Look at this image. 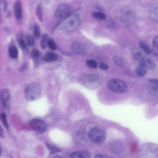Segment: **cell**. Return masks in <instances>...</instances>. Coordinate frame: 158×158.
Masks as SVG:
<instances>
[{
    "label": "cell",
    "mask_w": 158,
    "mask_h": 158,
    "mask_svg": "<svg viewBox=\"0 0 158 158\" xmlns=\"http://www.w3.org/2000/svg\"><path fill=\"white\" fill-rule=\"evenodd\" d=\"M81 23L80 16L77 14H72L58 23L55 27L64 31H70L78 27Z\"/></svg>",
    "instance_id": "1"
},
{
    "label": "cell",
    "mask_w": 158,
    "mask_h": 158,
    "mask_svg": "<svg viewBox=\"0 0 158 158\" xmlns=\"http://www.w3.org/2000/svg\"><path fill=\"white\" fill-rule=\"evenodd\" d=\"M42 89L40 86L36 83L28 85L24 91V95L26 99L29 102L35 101L40 97Z\"/></svg>",
    "instance_id": "2"
},
{
    "label": "cell",
    "mask_w": 158,
    "mask_h": 158,
    "mask_svg": "<svg viewBox=\"0 0 158 158\" xmlns=\"http://www.w3.org/2000/svg\"><path fill=\"white\" fill-rule=\"evenodd\" d=\"M108 89L111 91L116 93H123L127 89V86L124 81L118 79L110 80L107 85Z\"/></svg>",
    "instance_id": "3"
},
{
    "label": "cell",
    "mask_w": 158,
    "mask_h": 158,
    "mask_svg": "<svg viewBox=\"0 0 158 158\" xmlns=\"http://www.w3.org/2000/svg\"><path fill=\"white\" fill-rule=\"evenodd\" d=\"M89 139L93 142L100 143L103 142L106 138V133L101 128L95 127L89 130L88 133Z\"/></svg>",
    "instance_id": "4"
},
{
    "label": "cell",
    "mask_w": 158,
    "mask_h": 158,
    "mask_svg": "<svg viewBox=\"0 0 158 158\" xmlns=\"http://www.w3.org/2000/svg\"><path fill=\"white\" fill-rule=\"evenodd\" d=\"M71 9L67 4L62 3L59 5L54 13L55 17L58 19H64L70 14Z\"/></svg>",
    "instance_id": "5"
},
{
    "label": "cell",
    "mask_w": 158,
    "mask_h": 158,
    "mask_svg": "<svg viewBox=\"0 0 158 158\" xmlns=\"http://www.w3.org/2000/svg\"><path fill=\"white\" fill-rule=\"evenodd\" d=\"M29 124L34 131L39 133H42L46 129L45 123L42 120L39 119H33L29 122Z\"/></svg>",
    "instance_id": "6"
},
{
    "label": "cell",
    "mask_w": 158,
    "mask_h": 158,
    "mask_svg": "<svg viewBox=\"0 0 158 158\" xmlns=\"http://www.w3.org/2000/svg\"><path fill=\"white\" fill-rule=\"evenodd\" d=\"M137 16L135 13L130 10L126 12L122 17L123 23L126 26H128L132 24L136 20Z\"/></svg>",
    "instance_id": "7"
},
{
    "label": "cell",
    "mask_w": 158,
    "mask_h": 158,
    "mask_svg": "<svg viewBox=\"0 0 158 158\" xmlns=\"http://www.w3.org/2000/svg\"><path fill=\"white\" fill-rule=\"evenodd\" d=\"M100 80L99 76L96 74H90L82 77L79 79L80 83L87 84L98 82Z\"/></svg>",
    "instance_id": "8"
},
{
    "label": "cell",
    "mask_w": 158,
    "mask_h": 158,
    "mask_svg": "<svg viewBox=\"0 0 158 158\" xmlns=\"http://www.w3.org/2000/svg\"><path fill=\"white\" fill-rule=\"evenodd\" d=\"M14 11L16 19L19 21L23 17L22 4L20 0H16L14 5Z\"/></svg>",
    "instance_id": "9"
},
{
    "label": "cell",
    "mask_w": 158,
    "mask_h": 158,
    "mask_svg": "<svg viewBox=\"0 0 158 158\" xmlns=\"http://www.w3.org/2000/svg\"><path fill=\"white\" fill-rule=\"evenodd\" d=\"M10 97V92L8 89H4L2 90L0 94L1 103L3 106L5 108L7 107Z\"/></svg>",
    "instance_id": "10"
},
{
    "label": "cell",
    "mask_w": 158,
    "mask_h": 158,
    "mask_svg": "<svg viewBox=\"0 0 158 158\" xmlns=\"http://www.w3.org/2000/svg\"><path fill=\"white\" fill-rule=\"evenodd\" d=\"M109 146L112 151L117 153H121L123 148L122 143L117 140H113L110 142Z\"/></svg>",
    "instance_id": "11"
},
{
    "label": "cell",
    "mask_w": 158,
    "mask_h": 158,
    "mask_svg": "<svg viewBox=\"0 0 158 158\" xmlns=\"http://www.w3.org/2000/svg\"><path fill=\"white\" fill-rule=\"evenodd\" d=\"M71 48L72 50L75 52L80 55H84L86 53L85 48L82 44L78 42L73 43Z\"/></svg>",
    "instance_id": "12"
},
{
    "label": "cell",
    "mask_w": 158,
    "mask_h": 158,
    "mask_svg": "<svg viewBox=\"0 0 158 158\" xmlns=\"http://www.w3.org/2000/svg\"><path fill=\"white\" fill-rule=\"evenodd\" d=\"M58 58V55L53 52L47 53L42 58V60L45 62H52L56 61Z\"/></svg>",
    "instance_id": "13"
},
{
    "label": "cell",
    "mask_w": 158,
    "mask_h": 158,
    "mask_svg": "<svg viewBox=\"0 0 158 158\" xmlns=\"http://www.w3.org/2000/svg\"><path fill=\"white\" fill-rule=\"evenodd\" d=\"M89 153L86 151L74 152L71 153L69 157L72 158H87L89 157Z\"/></svg>",
    "instance_id": "14"
},
{
    "label": "cell",
    "mask_w": 158,
    "mask_h": 158,
    "mask_svg": "<svg viewBox=\"0 0 158 158\" xmlns=\"http://www.w3.org/2000/svg\"><path fill=\"white\" fill-rule=\"evenodd\" d=\"M146 67L139 64L135 69V73L138 76L142 77L144 76L147 73L148 70Z\"/></svg>",
    "instance_id": "15"
},
{
    "label": "cell",
    "mask_w": 158,
    "mask_h": 158,
    "mask_svg": "<svg viewBox=\"0 0 158 158\" xmlns=\"http://www.w3.org/2000/svg\"><path fill=\"white\" fill-rule=\"evenodd\" d=\"M113 60L114 63L119 67H124L126 65V62L125 60L121 56H114L113 58Z\"/></svg>",
    "instance_id": "16"
},
{
    "label": "cell",
    "mask_w": 158,
    "mask_h": 158,
    "mask_svg": "<svg viewBox=\"0 0 158 158\" xmlns=\"http://www.w3.org/2000/svg\"><path fill=\"white\" fill-rule=\"evenodd\" d=\"M140 48L146 53L150 54L152 53V50L145 42L140 41L139 43Z\"/></svg>",
    "instance_id": "17"
},
{
    "label": "cell",
    "mask_w": 158,
    "mask_h": 158,
    "mask_svg": "<svg viewBox=\"0 0 158 158\" xmlns=\"http://www.w3.org/2000/svg\"><path fill=\"white\" fill-rule=\"evenodd\" d=\"M148 92L152 96L158 98V85H152L149 86Z\"/></svg>",
    "instance_id": "18"
},
{
    "label": "cell",
    "mask_w": 158,
    "mask_h": 158,
    "mask_svg": "<svg viewBox=\"0 0 158 158\" xmlns=\"http://www.w3.org/2000/svg\"><path fill=\"white\" fill-rule=\"evenodd\" d=\"M9 53L11 58H16L18 55V51L17 47L14 46H10L9 49Z\"/></svg>",
    "instance_id": "19"
},
{
    "label": "cell",
    "mask_w": 158,
    "mask_h": 158,
    "mask_svg": "<svg viewBox=\"0 0 158 158\" xmlns=\"http://www.w3.org/2000/svg\"><path fill=\"white\" fill-rule=\"evenodd\" d=\"M49 38L47 34H44L42 35L40 42V45L42 49H44L46 48L47 45H48V42Z\"/></svg>",
    "instance_id": "20"
},
{
    "label": "cell",
    "mask_w": 158,
    "mask_h": 158,
    "mask_svg": "<svg viewBox=\"0 0 158 158\" xmlns=\"http://www.w3.org/2000/svg\"><path fill=\"white\" fill-rule=\"evenodd\" d=\"M36 14L38 19L41 22L43 21L42 5L41 3L38 4L36 8Z\"/></svg>",
    "instance_id": "21"
},
{
    "label": "cell",
    "mask_w": 158,
    "mask_h": 158,
    "mask_svg": "<svg viewBox=\"0 0 158 158\" xmlns=\"http://www.w3.org/2000/svg\"><path fill=\"white\" fill-rule=\"evenodd\" d=\"M45 145L47 148L50 151V153L51 154H53L62 151L59 148L47 143H46Z\"/></svg>",
    "instance_id": "22"
},
{
    "label": "cell",
    "mask_w": 158,
    "mask_h": 158,
    "mask_svg": "<svg viewBox=\"0 0 158 158\" xmlns=\"http://www.w3.org/2000/svg\"><path fill=\"white\" fill-rule=\"evenodd\" d=\"M92 17L94 19L99 20L105 19L106 15L103 13L100 12H95L92 14Z\"/></svg>",
    "instance_id": "23"
},
{
    "label": "cell",
    "mask_w": 158,
    "mask_h": 158,
    "mask_svg": "<svg viewBox=\"0 0 158 158\" xmlns=\"http://www.w3.org/2000/svg\"><path fill=\"white\" fill-rule=\"evenodd\" d=\"M150 16L152 19L158 22V7L155 8L151 11Z\"/></svg>",
    "instance_id": "24"
},
{
    "label": "cell",
    "mask_w": 158,
    "mask_h": 158,
    "mask_svg": "<svg viewBox=\"0 0 158 158\" xmlns=\"http://www.w3.org/2000/svg\"><path fill=\"white\" fill-rule=\"evenodd\" d=\"M1 120L4 127L7 129H9V125L7 120V117L6 114L2 112L0 116Z\"/></svg>",
    "instance_id": "25"
},
{
    "label": "cell",
    "mask_w": 158,
    "mask_h": 158,
    "mask_svg": "<svg viewBox=\"0 0 158 158\" xmlns=\"http://www.w3.org/2000/svg\"><path fill=\"white\" fill-rule=\"evenodd\" d=\"M86 64L88 67L92 69H96L98 66L97 62L93 60L90 59L87 60Z\"/></svg>",
    "instance_id": "26"
},
{
    "label": "cell",
    "mask_w": 158,
    "mask_h": 158,
    "mask_svg": "<svg viewBox=\"0 0 158 158\" xmlns=\"http://www.w3.org/2000/svg\"><path fill=\"white\" fill-rule=\"evenodd\" d=\"M34 35L37 38H39L41 35V31L39 26L35 24L33 27Z\"/></svg>",
    "instance_id": "27"
},
{
    "label": "cell",
    "mask_w": 158,
    "mask_h": 158,
    "mask_svg": "<svg viewBox=\"0 0 158 158\" xmlns=\"http://www.w3.org/2000/svg\"><path fill=\"white\" fill-rule=\"evenodd\" d=\"M27 45L29 47L33 46L34 44V40L33 37L31 35H28L26 37Z\"/></svg>",
    "instance_id": "28"
},
{
    "label": "cell",
    "mask_w": 158,
    "mask_h": 158,
    "mask_svg": "<svg viewBox=\"0 0 158 158\" xmlns=\"http://www.w3.org/2000/svg\"><path fill=\"white\" fill-rule=\"evenodd\" d=\"M48 45L49 48L52 50H55L57 48L56 44L54 41L50 38H49L48 40Z\"/></svg>",
    "instance_id": "29"
},
{
    "label": "cell",
    "mask_w": 158,
    "mask_h": 158,
    "mask_svg": "<svg viewBox=\"0 0 158 158\" xmlns=\"http://www.w3.org/2000/svg\"><path fill=\"white\" fill-rule=\"evenodd\" d=\"M18 44L20 47L23 49H25L27 48V44L24 40L21 38L19 39L18 41Z\"/></svg>",
    "instance_id": "30"
},
{
    "label": "cell",
    "mask_w": 158,
    "mask_h": 158,
    "mask_svg": "<svg viewBox=\"0 0 158 158\" xmlns=\"http://www.w3.org/2000/svg\"><path fill=\"white\" fill-rule=\"evenodd\" d=\"M39 52L37 49H33L31 52V55L32 57L34 58H38L39 56Z\"/></svg>",
    "instance_id": "31"
},
{
    "label": "cell",
    "mask_w": 158,
    "mask_h": 158,
    "mask_svg": "<svg viewBox=\"0 0 158 158\" xmlns=\"http://www.w3.org/2000/svg\"><path fill=\"white\" fill-rule=\"evenodd\" d=\"M98 67L100 69L104 70H107L109 68L108 65L103 62L100 63L98 65Z\"/></svg>",
    "instance_id": "32"
},
{
    "label": "cell",
    "mask_w": 158,
    "mask_h": 158,
    "mask_svg": "<svg viewBox=\"0 0 158 158\" xmlns=\"http://www.w3.org/2000/svg\"><path fill=\"white\" fill-rule=\"evenodd\" d=\"M152 43L153 46L158 49V35L155 37L153 38Z\"/></svg>",
    "instance_id": "33"
},
{
    "label": "cell",
    "mask_w": 158,
    "mask_h": 158,
    "mask_svg": "<svg viewBox=\"0 0 158 158\" xmlns=\"http://www.w3.org/2000/svg\"><path fill=\"white\" fill-rule=\"evenodd\" d=\"M148 81L152 85H158V79L156 78H150L148 80Z\"/></svg>",
    "instance_id": "34"
},
{
    "label": "cell",
    "mask_w": 158,
    "mask_h": 158,
    "mask_svg": "<svg viewBox=\"0 0 158 158\" xmlns=\"http://www.w3.org/2000/svg\"><path fill=\"white\" fill-rule=\"evenodd\" d=\"M112 157L106 155L98 154L96 155L95 156V158H111Z\"/></svg>",
    "instance_id": "35"
},
{
    "label": "cell",
    "mask_w": 158,
    "mask_h": 158,
    "mask_svg": "<svg viewBox=\"0 0 158 158\" xmlns=\"http://www.w3.org/2000/svg\"><path fill=\"white\" fill-rule=\"evenodd\" d=\"M26 68V64H23L19 68V70L21 72L24 71Z\"/></svg>",
    "instance_id": "36"
},
{
    "label": "cell",
    "mask_w": 158,
    "mask_h": 158,
    "mask_svg": "<svg viewBox=\"0 0 158 158\" xmlns=\"http://www.w3.org/2000/svg\"><path fill=\"white\" fill-rule=\"evenodd\" d=\"M3 4V10L4 12H5L7 10V8L8 4L6 1H5Z\"/></svg>",
    "instance_id": "37"
},
{
    "label": "cell",
    "mask_w": 158,
    "mask_h": 158,
    "mask_svg": "<svg viewBox=\"0 0 158 158\" xmlns=\"http://www.w3.org/2000/svg\"><path fill=\"white\" fill-rule=\"evenodd\" d=\"M152 52H153L154 55L156 56H158V52L155 49L152 50Z\"/></svg>",
    "instance_id": "38"
},
{
    "label": "cell",
    "mask_w": 158,
    "mask_h": 158,
    "mask_svg": "<svg viewBox=\"0 0 158 158\" xmlns=\"http://www.w3.org/2000/svg\"><path fill=\"white\" fill-rule=\"evenodd\" d=\"M11 15V12L10 11H9L7 14V15H6L7 17H10V16Z\"/></svg>",
    "instance_id": "39"
},
{
    "label": "cell",
    "mask_w": 158,
    "mask_h": 158,
    "mask_svg": "<svg viewBox=\"0 0 158 158\" xmlns=\"http://www.w3.org/2000/svg\"><path fill=\"white\" fill-rule=\"evenodd\" d=\"M2 132H3L2 129L1 127V128H0V136H1V137H2V136H3Z\"/></svg>",
    "instance_id": "40"
},
{
    "label": "cell",
    "mask_w": 158,
    "mask_h": 158,
    "mask_svg": "<svg viewBox=\"0 0 158 158\" xmlns=\"http://www.w3.org/2000/svg\"><path fill=\"white\" fill-rule=\"evenodd\" d=\"M6 0H0V2L1 4L3 3V2Z\"/></svg>",
    "instance_id": "41"
},
{
    "label": "cell",
    "mask_w": 158,
    "mask_h": 158,
    "mask_svg": "<svg viewBox=\"0 0 158 158\" xmlns=\"http://www.w3.org/2000/svg\"></svg>",
    "instance_id": "42"
}]
</instances>
